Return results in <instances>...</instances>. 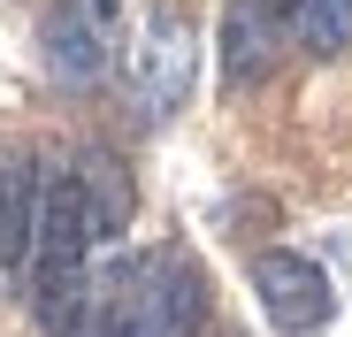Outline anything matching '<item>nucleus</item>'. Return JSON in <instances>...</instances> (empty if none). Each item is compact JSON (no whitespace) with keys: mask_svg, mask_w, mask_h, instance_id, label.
Here are the masks:
<instances>
[{"mask_svg":"<svg viewBox=\"0 0 352 337\" xmlns=\"http://www.w3.org/2000/svg\"><path fill=\"white\" fill-rule=\"evenodd\" d=\"M192 69H199V39H192L184 8H153V16H146V31H138V46H131L138 107H146V116H168V107H184Z\"/></svg>","mask_w":352,"mask_h":337,"instance_id":"obj_1","label":"nucleus"},{"mask_svg":"<svg viewBox=\"0 0 352 337\" xmlns=\"http://www.w3.org/2000/svg\"><path fill=\"white\" fill-rule=\"evenodd\" d=\"M207 314V276L184 261V253H168L153 268H138V292H131V329L123 337H192Z\"/></svg>","mask_w":352,"mask_h":337,"instance_id":"obj_2","label":"nucleus"},{"mask_svg":"<svg viewBox=\"0 0 352 337\" xmlns=\"http://www.w3.org/2000/svg\"><path fill=\"white\" fill-rule=\"evenodd\" d=\"M253 292H261V307H268V322L283 329V337H307V329H322L329 322V276L307 261V253H261L253 261Z\"/></svg>","mask_w":352,"mask_h":337,"instance_id":"obj_3","label":"nucleus"},{"mask_svg":"<svg viewBox=\"0 0 352 337\" xmlns=\"http://www.w3.org/2000/svg\"><path fill=\"white\" fill-rule=\"evenodd\" d=\"M107 23H115V0H54L46 8L54 77H100L107 69Z\"/></svg>","mask_w":352,"mask_h":337,"instance_id":"obj_4","label":"nucleus"},{"mask_svg":"<svg viewBox=\"0 0 352 337\" xmlns=\"http://www.w3.org/2000/svg\"><path fill=\"white\" fill-rule=\"evenodd\" d=\"M268 54H276L268 0H230V16H222V77H230V85H253V77L268 69Z\"/></svg>","mask_w":352,"mask_h":337,"instance_id":"obj_5","label":"nucleus"},{"mask_svg":"<svg viewBox=\"0 0 352 337\" xmlns=\"http://www.w3.org/2000/svg\"><path fill=\"white\" fill-rule=\"evenodd\" d=\"M291 23H299V39H307L314 54H344V39H352V0H299Z\"/></svg>","mask_w":352,"mask_h":337,"instance_id":"obj_6","label":"nucleus"}]
</instances>
